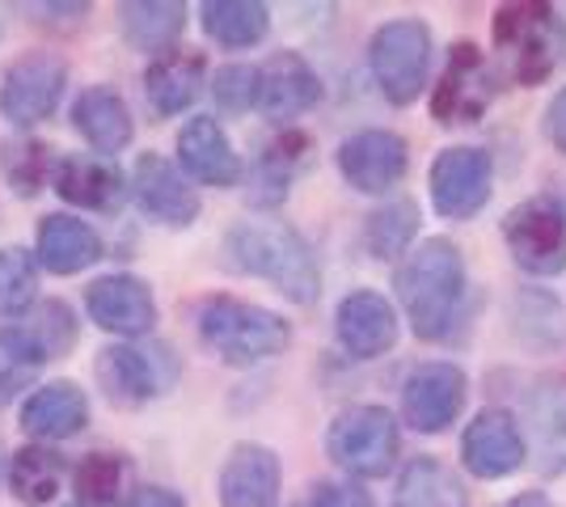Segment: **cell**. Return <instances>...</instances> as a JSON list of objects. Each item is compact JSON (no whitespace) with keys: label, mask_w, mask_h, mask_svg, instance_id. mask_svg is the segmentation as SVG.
<instances>
[{"label":"cell","mask_w":566,"mask_h":507,"mask_svg":"<svg viewBox=\"0 0 566 507\" xmlns=\"http://www.w3.org/2000/svg\"><path fill=\"white\" fill-rule=\"evenodd\" d=\"M224 250L233 266L271 279L296 305H313L322 292V271H317L313 250L296 229H287L280 220H241L229 229Z\"/></svg>","instance_id":"6da1fadb"},{"label":"cell","mask_w":566,"mask_h":507,"mask_svg":"<svg viewBox=\"0 0 566 507\" xmlns=\"http://www.w3.org/2000/svg\"><path fill=\"white\" fill-rule=\"evenodd\" d=\"M398 300L415 335L419 338H444L465 292V263L449 237H427L419 250L406 254L398 266Z\"/></svg>","instance_id":"7a4b0ae2"},{"label":"cell","mask_w":566,"mask_h":507,"mask_svg":"<svg viewBox=\"0 0 566 507\" xmlns=\"http://www.w3.org/2000/svg\"><path fill=\"white\" fill-rule=\"evenodd\" d=\"M199 338L229 363H259L280 356L292 342V326L280 314L262 309V305H245L233 296H212L199 309Z\"/></svg>","instance_id":"3957f363"},{"label":"cell","mask_w":566,"mask_h":507,"mask_svg":"<svg viewBox=\"0 0 566 507\" xmlns=\"http://www.w3.org/2000/svg\"><path fill=\"white\" fill-rule=\"evenodd\" d=\"M491 34H495V47L503 51L516 85H542L563 55V22L554 18L549 4H537V0L503 4Z\"/></svg>","instance_id":"277c9868"},{"label":"cell","mask_w":566,"mask_h":507,"mask_svg":"<svg viewBox=\"0 0 566 507\" xmlns=\"http://www.w3.org/2000/svg\"><path fill=\"white\" fill-rule=\"evenodd\" d=\"M373 76H377L380 94L394 106H410L427 89V68H431V30L415 18L385 22L373 34Z\"/></svg>","instance_id":"5b68a950"},{"label":"cell","mask_w":566,"mask_h":507,"mask_svg":"<svg viewBox=\"0 0 566 507\" xmlns=\"http://www.w3.org/2000/svg\"><path fill=\"white\" fill-rule=\"evenodd\" d=\"M326 448L355 478H385L398 457V423L385 406H352L331 423Z\"/></svg>","instance_id":"8992f818"},{"label":"cell","mask_w":566,"mask_h":507,"mask_svg":"<svg viewBox=\"0 0 566 507\" xmlns=\"http://www.w3.org/2000/svg\"><path fill=\"white\" fill-rule=\"evenodd\" d=\"M503 237L520 271L528 275H563L566 271V216L554 194L520 203L503 220Z\"/></svg>","instance_id":"52a82bcc"},{"label":"cell","mask_w":566,"mask_h":507,"mask_svg":"<svg viewBox=\"0 0 566 507\" xmlns=\"http://www.w3.org/2000/svg\"><path fill=\"white\" fill-rule=\"evenodd\" d=\"M64 85H69L64 60H55L48 51L22 55V60L4 73L0 110H4V119L18 123V127H34V123H43L48 115H55V106H60V97H64Z\"/></svg>","instance_id":"ba28073f"},{"label":"cell","mask_w":566,"mask_h":507,"mask_svg":"<svg viewBox=\"0 0 566 507\" xmlns=\"http://www.w3.org/2000/svg\"><path fill=\"white\" fill-rule=\"evenodd\" d=\"M491 97H495V73L486 64V55L473 43H457L449 55V68H444L436 94H431V115L444 127L478 123L486 115Z\"/></svg>","instance_id":"9c48e42d"},{"label":"cell","mask_w":566,"mask_h":507,"mask_svg":"<svg viewBox=\"0 0 566 507\" xmlns=\"http://www.w3.org/2000/svg\"><path fill=\"white\" fill-rule=\"evenodd\" d=\"M491 152L482 148H444L431 166V203L449 220H470L491 199Z\"/></svg>","instance_id":"30bf717a"},{"label":"cell","mask_w":566,"mask_h":507,"mask_svg":"<svg viewBox=\"0 0 566 507\" xmlns=\"http://www.w3.org/2000/svg\"><path fill=\"white\" fill-rule=\"evenodd\" d=\"M465 406V372L457 363H419L401 385V414L415 432H444Z\"/></svg>","instance_id":"8fae6325"},{"label":"cell","mask_w":566,"mask_h":507,"mask_svg":"<svg viewBox=\"0 0 566 507\" xmlns=\"http://www.w3.org/2000/svg\"><path fill=\"white\" fill-rule=\"evenodd\" d=\"M410 166V152L398 131H359L352 140H343L338 148V169L352 182L355 191L364 194H385L401 182V173Z\"/></svg>","instance_id":"7c38bea8"},{"label":"cell","mask_w":566,"mask_h":507,"mask_svg":"<svg viewBox=\"0 0 566 507\" xmlns=\"http://www.w3.org/2000/svg\"><path fill=\"white\" fill-rule=\"evenodd\" d=\"M132 191L140 203L144 216L161 220L169 229H187L199 216V194L187 187V178L178 173L174 161L157 157V152H144L136 169H132Z\"/></svg>","instance_id":"4fadbf2b"},{"label":"cell","mask_w":566,"mask_h":507,"mask_svg":"<svg viewBox=\"0 0 566 507\" xmlns=\"http://www.w3.org/2000/svg\"><path fill=\"white\" fill-rule=\"evenodd\" d=\"M72 342H76V317L64 300H48L30 317H13L0 330V351L22 363L60 360L64 351H72Z\"/></svg>","instance_id":"5bb4252c"},{"label":"cell","mask_w":566,"mask_h":507,"mask_svg":"<svg viewBox=\"0 0 566 507\" xmlns=\"http://www.w3.org/2000/svg\"><path fill=\"white\" fill-rule=\"evenodd\" d=\"M461 461L473 478H507L524 465V432L507 411H482L465 427Z\"/></svg>","instance_id":"9a60e30c"},{"label":"cell","mask_w":566,"mask_h":507,"mask_svg":"<svg viewBox=\"0 0 566 507\" xmlns=\"http://www.w3.org/2000/svg\"><path fill=\"white\" fill-rule=\"evenodd\" d=\"M334 330H338V342L352 351L355 360H377L398 342V314L380 292L359 288L352 296H343Z\"/></svg>","instance_id":"2e32d148"},{"label":"cell","mask_w":566,"mask_h":507,"mask_svg":"<svg viewBox=\"0 0 566 507\" xmlns=\"http://www.w3.org/2000/svg\"><path fill=\"white\" fill-rule=\"evenodd\" d=\"M85 309L102 330H115V335H148L157 321L153 288L136 275H106L90 284Z\"/></svg>","instance_id":"e0dca14e"},{"label":"cell","mask_w":566,"mask_h":507,"mask_svg":"<svg viewBox=\"0 0 566 507\" xmlns=\"http://www.w3.org/2000/svg\"><path fill=\"white\" fill-rule=\"evenodd\" d=\"M322 81L296 51H280L259 68V110L266 119H296L317 106Z\"/></svg>","instance_id":"ac0fdd59"},{"label":"cell","mask_w":566,"mask_h":507,"mask_svg":"<svg viewBox=\"0 0 566 507\" xmlns=\"http://www.w3.org/2000/svg\"><path fill=\"white\" fill-rule=\"evenodd\" d=\"M60 199H69L76 208H94V212H115L127 194V178L111 157H60V166L51 173Z\"/></svg>","instance_id":"d6986e66"},{"label":"cell","mask_w":566,"mask_h":507,"mask_svg":"<svg viewBox=\"0 0 566 507\" xmlns=\"http://www.w3.org/2000/svg\"><path fill=\"white\" fill-rule=\"evenodd\" d=\"M280 499V457L262 444H237L220 469L224 507H271Z\"/></svg>","instance_id":"ffe728a7"},{"label":"cell","mask_w":566,"mask_h":507,"mask_svg":"<svg viewBox=\"0 0 566 507\" xmlns=\"http://www.w3.org/2000/svg\"><path fill=\"white\" fill-rule=\"evenodd\" d=\"M178 157L187 166L190 178L208 182V187H233L241 178V161H237L233 145L224 136V127L212 119V115H199L182 127L178 136Z\"/></svg>","instance_id":"44dd1931"},{"label":"cell","mask_w":566,"mask_h":507,"mask_svg":"<svg viewBox=\"0 0 566 507\" xmlns=\"http://www.w3.org/2000/svg\"><path fill=\"white\" fill-rule=\"evenodd\" d=\"M90 423V398L72 381H51L34 389L22 406V427L34 440H69Z\"/></svg>","instance_id":"7402d4cb"},{"label":"cell","mask_w":566,"mask_h":507,"mask_svg":"<svg viewBox=\"0 0 566 507\" xmlns=\"http://www.w3.org/2000/svg\"><path fill=\"white\" fill-rule=\"evenodd\" d=\"M199 89H203V55H195V51H166L144 73V94L157 115H182L199 97Z\"/></svg>","instance_id":"603a6c76"},{"label":"cell","mask_w":566,"mask_h":507,"mask_svg":"<svg viewBox=\"0 0 566 507\" xmlns=\"http://www.w3.org/2000/svg\"><path fill=\"white\" fill-rule=\"evenodd\" d=\"M528 440L545 474H566V381H545L528 393Z\"/></svg>","instance_id":"cb8c5ba5"},{"label":"cell","mask_w":566,"mask_h":507,"mask_svg":"<svg viewBox=\"0 0 566 507\" xmlns=\"http://www.w3.org/2000/svg\"><path fill=\"white\" fill-rule=\"evenodd\" d=\"M102 258V242L85 220L55 212L39 224V263L48 266L51 275H76L85 266H94Z\"/></svg>","instance_id":"d4e9b609"},{"label":"cell","mask_w":566,"mask_h":507,"mask_svg":"<svg viewBox=\"0 0 566 507\" xmlns=\"http://www.w3.org/2000/svg\"><path fill=\"white\" fill-rule=\"evenodd\" d=\"M72 123L97 152H118V148L132 145V110H127L123 94H115L111 85H90L76 97Z\"/></svg>","instance_id":"484cf974"},{"label":"cell","mask_w":566,"mask_h":507,"mask_svg":"<svg viewBox=\"0 0 566 507\" xmlns=\"http://www.w3.org/2000/svg\"><path fill=\"white\" fill-rule=\"evenodd\" d=\"M123 18V39L140 51H174V43L187 30V4L174 0H132L118 9Z\"/></svg>","instance_id":"4316f807"},{"label":"cell","mask_w":566,"mask_h":507,"mask_svg":"<svg viewBox=\"0 0 566 507\" xmlns=\"http://www.w3.org/2000/svg\"><path fill=\"white\" fill-rule=\"evenodd\" d=\"M394 507H470V495L444 461L415 457L401 469Z\"/></svg>","instance_id":"83f0119b"},{"label":"cell","mask_w":566,"mask_h":507,"mask_svg":"<svg viewBox=\"0 0 566 507\" xmlns=\"http://www.w3.org/2000/svg\"><path fill=\"white\" fill-rule=\"evenodd\" d=\"M97 377L106 381L111 398H123V402H144V398L161 393V385H166V377L157 372V360L148 351H136V347H111V351H102Z\"/></svg>","instance_id":"f1b7e54d"},{"label":"cell","mask_w":566,"mask_h":507,"mask_svg":"<svg viewBox=\"0 0 566 507\" xmlns=\"http://www.w3.org/2000/svg\"><path fill=\"white\" fill-rule=\"evenodd\" d=\"M271 25V13L259 0H212L203 4V30L208 39L224 43V47H254L262 43Z\"/></svg>","instance_id":"f546056e"},{"label":"cell","mask_w":566,"mask_h":507,"mask_svg":"<svg viewBox=\"0 0 566 507\" xmlns=\"http://www.w3.org/2000/svg\"><path fill=\"white\" fill-rule=\"evenodd\" d=\"M60 483H64V461L48 453V448H22L13 453V465H9V486L13 495L30 507H43L60 495Z\"/></svg>","instance_id":"4dcf8cb0"},{"label":"cell","mask_w":566,"mask_h":507,"mask_svg":"<svg viewBox=\"0 0 566 507\" xmlns=\"http://www.w3.org/2000/svg\"><path fill=\"white\" fill-rule=\"evenodd\" d=\"M415 233H419V208L410 199L385 203L364 224V242L377 258H398L401 250L415 242Z\"/></svg>","instance_id":"1f68e13d"},{"label":"cell","mask_w":566,"mask_h":507,"mask_svg":"<svg viewBox=\"0 0 566 507\" xmlns=\"http://www.w3.org/2000/svg\"><path fill=\"white\" fill-rule=\"evenodd\" d=\"M39 288V263L22 245L0 250V317H22Z\"/></svg>","instance_id":"d6a6232c"},{"label":"cell","mask_w":566,"mask_h":507,"mask_svg":"<svg viewBox=\"0 0 566 507\" xmlns=\"http://www.w3.org/2000/svg\"><path fill=\"white\" fill-rule=\"evenodd\" d=\"M123 478H127L123 461L111 453H90L76 465V495L85 507H115L123 495Z\"/></svg>","instance_id":"836d02e7"},{"label":"cell","mask_w":566,"mask_h":507,"mask_svg":"<svg viewBox=\"0 0 566 507\" xmlns=\"http://www.w3.org/2000/svg\"><path fill=\"white\" fill-rule=\"evenodd\" d=\"M212 94H216V106H224V110H233V115L259 106V68H245V64L220 68L212 81Z\"/></svg>","instance_id":"e575fe53"},{"label":"cell","mask_w":566,"mask_h":507,"mask_svg":"<svg viewBox=\"0 0 566 507\" xmlns=\"http://www.w3.org/2000/svg\"><path fill=\"white\" fill-rule=\"evenodd\" d=\"M4 173H9V182H13L22 194H34L39 187H43V178H48V148L34 145V140H30V145L9 148Z\"/></svg>","instance_id":"d590c367"},{"label":"cell","mask_w":566,"mask_h":507,"mask_svg":"<svg viewBox=\"0 0 566 507\" xmlns=\"http://www.w3.org/2000/svg\"><path fill=\"white\" fill-rule=\"evenodd\" d=\"M308 507H377L368 499V490L359 486H338V483H322L313 490V504Z\"/></svg>","instance_id":"8d00e7d4"},{"label":"cell","mask_w":566,"mask_h":507,"mask_svg":"<svg viewBox=\"0 0 566 507\" xmlns=\"http://www.w3.org/2000/svg\"><path fill=\"white\" fill-rule=\"evenodd\" d=\"M545 131H549V140L554 148L566 157V89L554 102H549V110H545Z\"/></svg>","instance_id":"74e56055"},{"label":"cell","mask_w":566,"mask_h":507,"mask_svg":"<svg viewBox=\"0 0 566 507\" xmlns=\"http://www.w3.org/2000/svg\"><path fill=\"white\" fill-rule=\"evenodd\" d=\"M127 507H187V504H182V495H174L166 486H144V490H136L127 499Z\"/></svg>","instance_id":"f35d334b"},{"label":"cell","mask_w":566,"mask_h":507,"mask_svg":"<svg viewBox=\"0 0 566 507\" xmlns=\"http://www.w3.org/2000/svg\"><path fill=\"white\" fill-rule=\"evenodd\" d=\"M499 507H554V504L545 499L542 490H524V495H516V499H507V504H499Z\"/></svg>","instance_id":"ab89813d"},{"label":"cell","mask_w":566,"mask_h":507,"mask_svg":"<svg viewBox=\"0 0 566 507\" xmlns=\"http://www.w3.org/2000/svg\"><path fill=\"white\" fill-rule=\"evenodd\" d=\"M72 507H81V504H72Z\"/></svg>","instance_id":"60d3db41"}]
</instances>
